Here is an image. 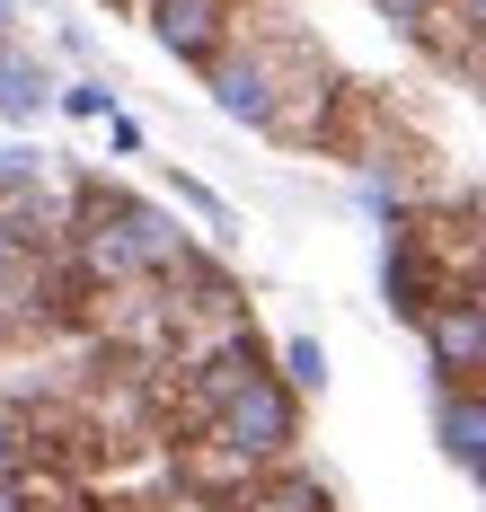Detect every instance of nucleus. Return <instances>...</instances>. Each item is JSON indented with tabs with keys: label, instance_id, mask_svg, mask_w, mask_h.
Returning a JSON list of instances; mask_svg holds the SVG:
<instances>
[{
	"label": "nucleus",
	"instance_id": "8",
	"mask_svg": "<svg viewBox=\"0 0 486 512\" xmlns=\"http://www.w3.org/2000/svg\"><path fill=\"white\" fill-rule=\"evenodd\" d=\"M45 106H54V80H45V62H36L27 45H0V115H9V124H36Z\"/></svg>",
	"mask_w": 486,
	"mask_h": 512
},
{
	"label": "nucleus",
	"instance_id": "6",
	"mask_svg": "<svg viewBox=\"0 0 486 512\" xmlns=\"http://www.w3.org/2000/svg\"><path fill=\"white\" fill-rule=\"evenodd\" d=\"M380 292H389V309H398L407 327H425V309L451 292V283H442V265H433V248L416 239V221H398V230H389V256H380Z\"/></svg>",
	"mask_w": 486,
	"mask_h": 512
},
{
	"label": "nucleus",
	"instance_id": "4",
	"mask_svg": "<svg viewBox=\"0 0 486 512\" xmlns=\"http://www.w3.org/2000/svg\"><path fill=\"white\" fill-rule=\"evenodd\" d=\"M425 354L451 389H486V283H460L425 309Z\"/></svg>",
	"mask_w": 486,
	"mask_h": 512
},
{
	"label": "nucleus",
	"instance_id": "3",
	"mask_svg": "<svg viewBox=\"0 0 486 512\" xmlns=\"http://www.w3.org/2000/svg\"><path fill=\"white\" fill-rule=\"evenodd\" d=\"M301 62H310V45H292V36H230V53L204 62V89H213V106L230 124H257L266 133Z\"/></svg>",
	"mask_w": 486,
	"mask_h": 512
},
{
	"label": "nucleus",
	"instance_id": "7",
	"mask_svg": "<svg viewBox=\"0 0 486 512\" xmlns=\"http://www.w3.org/2000/svg\"><path fill=\"white\" fill-rule=\"evenodd\" d=\"M433 442H442V460L460 468V477H478V486H486V389H442Z\"/></svg>",
	"mask_w": 486,
	"mask_h": 512
},
{
	"label": "nucleus",
	"instance_id": "14",
	"mask_svg": "<svg viewBox=\"0 0 486 512\" xmlns=\"http://www.w3.org/2000/svg\"><path fill=\"white\" fill-rule=\"evenodd\" d=\"M107 142H115V159H142V124L133 115H107Z\"/></svg>",
	"mask_w": 486,
	"mask_h": 512
},
{
	"label": "nucleus",
	"instance_id": "1",
	"mask_svg": "<svg viewBox=\"0 0 486 512\" xmlns=\"http://www.w3.org/2000/svg\"><path fill=\"white\" fill-rule=\"evenodd\" d=\"M62 248H71V283H89V292H133V283H160L195 239H186L160 204L124 195V186H80Z\"/></svg>",
	"mask_w": 486,
	"mask_h": 512
},
{
	"label": "nucleus",
	"instance_id": "5",
	"mask_svg": "<svg viewBox=\"0 0 486 512\" xmlns=\"http://www.w3.org/2000/svg\"><path fill=\"white\" fill-rule=\"evenodd\" d=\"M142 18H151L160 53H177L186 71L221 62L230 36H239V0H142Z\"/></svg>",
	"mask_w": 486,
	"mask_h": 512
},
{
	"label": "nucleus",
	"instance_id": "11",
	"mask_svg": "<svg viewBox=\"0 0 486 512\" xmlns=\"http://www.w3.org/2000/svg\"><path fill=\"white\" fill-rule=\"evenodd\" d=\"M274 380H283L292 398H310V389H327V345H319V336H292V345L274 354Z\"/></svg>",
	"mask_w": 486,
	"mask_h": 512
},
{
	"label": "nucleus",
	"instance_id": "13",
	"mask_svg": "<svg viewBox=\"0 0 486 512\" xmlns=\"http://www.w3.org/2000/svg\"><path fill=\"white\" fill-rule=\"evenodd\" d=\"M54 106H62V115H89V124H107V115H115V89H107V80H71V89H54Z\"/></svg>",
	"mask_w": 486,
	"mask_h": 512
},
{
	"label": "nucleus",
	"instance_id": "9",
	"mask_svg": "<svg viewBox=\"0 0 486 512\" xmlns=\"http://www.w3.org/2000/svg\"><path fill=\"white\" fill-rule=\"evenodd\" d=\"M230 512H336V504H327V486L310 468H266V477H248V495Z\"/></svg>",
	"mask_w": 486,
	"mask_h": 512
},
{
	"label": "nucleus",
	"instance_id": "10",
	"mask_svg": "<svg viewBox=\"0 0 486 512\" xmlns=\"http://www.w3.org/2000/svg\"><path fill=\"white\" fill-rule=\"evenodd\" d=\"M168 195H177V204L195 212V221H204L213 239H239V212L221 204V195H213V186H204V177H186V168H168Z\"/></svg>",
	"mask_w": 486,
	"mask_h": 512
},
{
	"label": "nucleus",
	"instance_id": "15",
	"mask_svg": "<svg viewBox=\"0 0 486 512\" xmlns=\"http://www.w3.org/2000/svg\"><path fill=\"white\" fill-rule=\"evenodd\" d=\"M380 9H389L398 27H425V18H433V0H380Z\"/></svg>",
	"mask_w": 486,
	"mask_h": 512
},
{
	"label": "nucleus",
	"instance_id": "12",
	"mask_svg": "<svg viewBox=\"0 0 486 512\" xmlns=\"http://www.w3.org/2000/svg\"><path fill=\"white\" fill-rule=\"evenodd\" d=\"M27 468H36V433H27V415L0 407V486H18Z\"/></svg>",
	"mask_w": 486,
	"mask_h": 512
},
{
	"label": "nucleus",
	"instance_id": "2",
	"mask_svg": "<svg viewBox=\"0 0 486 512\" xmlns=\"http://www.w3.org/2000/svg\"><path fill=\"white\" fill-rule=\"evenodd\" d=\"M204 433H213V451H230L239 468H292V451H301V398L274 380V362L266 371H248L230 398H221L213 415H204Z\"/></svg>",
	"mask_w": 486,
	"mask_h": 512
}]
</instances>
